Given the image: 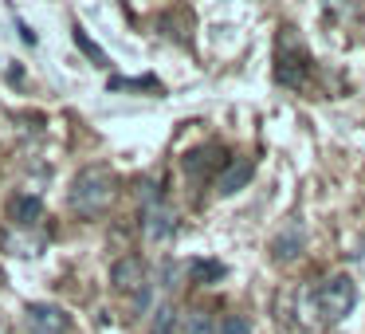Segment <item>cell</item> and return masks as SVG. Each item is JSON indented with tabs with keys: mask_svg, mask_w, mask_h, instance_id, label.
<instances>
[{
	"mask_svg": "<svg viewBox=\"0 0 365 334\" xmlns=\"http://www.w3.org/2000/svg\"><path fill=\"white\" fill-rule=\"evenodd\" d=\"M114 201V173L106 166H87L71 181V208L79 216H98Z\"/></svg>",
	"mask_w": 365,
	"mask_h": 334,
	"instance_id": "1",
	"label": "cell"
},
{
	"mask_svg": "<svg viewBox=\"0 0 365 334\" xmlns=\"http://www.w3.org/2000/svg\"><path fill=\"white\" fill-rule=\"evenodd\" d=\"M142 232L150 244H165L177 236V213L169 205H150L142 208Z\"/></svg>",
	"mask_w": 365,
	"mask_h": 334,
	"instance_id": "5",
	"label": "cell"
},
{
	"mask_svg": "<svg viewBox=\"0 0 365 334\" xmlns=\"http://www.w3.org/2000/svg\"><path fill=\"white\" fill-rule=\"evenodd\" d=\"M20 36H24V44H32V48H36V32L28 24H20Z\"/></svg>",
	"mask_w": 365,
	"mask_h": 334,
	"instance_id": "17",
	"label": "cell"
},
{
	"mask_svg": "<svg viewBox=\"0 0 365 334\" xmlns=\"http://www.w3.org/2000/svg\"><path fill=\"white\" fill-rule=\"evenodd\" d=\"M75 44H79V48H83V56H87L91 64H98V67H106V64H110V59H106V51L98 48V44L91 40V36L83 32V28H75Z\"/></svg>",
	"mask_w": 365,
	"mask_h": 334,
	"instance_id": "15",
	"label": "cell"
},
{
	"mask_svg": "<svg viewBox=\"0 0 365 334\" xmlns=\"http://www.w3.org/2000/svg\"><path fill=\"white\" fill-rule=\"evenodd\" d=\"M354 303H357V283L349 275H330L318 287V310H322V318H330V323H341V318L354 310Z\"/></svg>",
	"mask_w": 365,
	"mask_h": 334,
	"instance_id": "2",
	"label": "cell"
},
{
	"mask_svg": "<svg viewBox=\"0 0 365 334\" xmlns=\"http://www.w3.org/2000/svg\"><path fill=\"white\" fill-rule=\"evenodd\" d=\"M189 275H192V283H216V279H224V263H216V260H192L189 263Z\"/></svg>",
	"mask_w": 365,
	"mask_h": 334,
	"instance_id": "13",
	"label": "cell"
},
{
	"mask_svg": "<svg viewBox=\"0 0 365 334\" xmlns=\"http://www.w3.org/2000/svg\"><path fill=\"white\" fill-rule=\"evenodd\" d=\"M216 334H252V323H247L244 315H224L220 326H216Z\"/></svg>",
	"mask_w": 365,
	"mask_h": 334,
	"instance_id": "16",
	"label": "cell"
},
{
	"mask_svg": "<svg viewBox=\"0 0 365 334\" xmlns=\"http://www.w3.org/2000/svg\"><path fill=\"white\" fill-rule=\"evenodd\" d=\"M252 177H255V161L252 158H236V161H228V166L220 169V177H216V193H220V197H232V193H240Z\"/></svg>",
	"mask_w": 365,
	"mask_h": 334,
	"instance_id": "8",
	"label": "cell"
},
{
	"mask_svg": "<svg viewBox=\"0 0 365 334\" xmlns=\"http://www.w3.org/2000/svg\"><path fill=\"white\" fill-rule=\"evenodd\" d=\"M181 334H216V323L208 310H189L181 318Z\"/></svg>",
	"mask_w": 365,
	"mask_h": 334,
	"instance_id": "14",
	"label": "cell"
},
{
	"mask_svg": "<svg viewBox=\"0 0 365 334\" xmlns=\"http://www.w3.org/2000/svg\"><path fill=\"white\" fill-rule=\"evenodd\" d=\"M4 248H9V252L12 255H40V240H36V236H28V232H9V236H4Z\"/></svg>",
	"mask_w": 365,
	"mask_h": 334,
	"instance_id": "11",
	"label": "cell"
},
{
	"mask_svg": "<svg viewBox=\"0 0 365 334\" xmlns=\"http://www.w3.org/2000/svg\"><path fill=\"white\" fill-rule=\"evenodd\" d=\"M110 283L118 287V291H126V295H138L145 287V263L138 260V255H122V260H114Z\"/></svg>",
	"mask_w": 365,
	"mask_h": 334,
	"instance_id": "7",
	"label": "cell"
},
{
	"mask_svg": "<svg viewBox=\"0 0 365 334\" xmlns=\"http://www.w3.org/2000/svg\"><path fill=\"white\" fill-rule=\"evenodd\" d=\"M275 79L287 83V87H299L307 79V56L302 48L291 51V36H283V48H279V64H275Z\"/></svg>",
	"mask_w": 365,
	"mask_h": 334,
	"instance_id": "6",
	"label": "cell"
},
{
	"mask_svg": "<svg viewBox=\"0 0 365 334\" xmlns=\"http://www.w3.org/2000/svg\"><path fill=\"white\" fill-rule=\"evenodd\" d=\"M220 166H224L220 146H205V150H192L189 158H185V173H192V177L208 173V169H220Z\"/></svg>",
	"mask_w": 365,
	"mask_h": 334,
	"instance_id": "10",
	"label": "cell"
},
{
	"mask_svg": "<svg viewBox=\"0 0 365 334\" xmlns=\"http://www.w3.org/2000/svg\"><path fill=\"white\" fill-rule=\"evenodd\" d=\"M40 216H43V201L32 197V193H20V197L9 201V221L16 224L20 232H28L36 221H40Z\"/></svg>",
	"mask_w": 365,
	"mask_h": 334,
	"instance_id": "9",
	"label": "cell"
},
{
	"mask_svg": "<svg viewBox=\"0 0 365 334\" xmlns=\"http://www.w3.org/2000/svg\"><path fill=\"white\" fill-rule=\"evenodd\" d=\"M24 326L32 334H67V315L56 303H28Z\"/></svg>",
	"mask_w": 365,
	"mask_h": 334,
	"instance_id": "4",
	"label": "cell"
},
{
	"mask_svg": "<svg viewBox=\"0 0 365 334\" xmlns=\"http://www.w3.org/2000/svg\"><path fill=\"white\" fill-rule=\"evenodd\" d=\"M302 244H307V228H302L299 216H291V221L271 236V260L275 263H294L302 255Z\"/></svg>",
	"mask_w": 365,
	"mask_h": 334,
	"instance_id": "3",
	"label": "cell"
},
{
	"mask_svg": "<svg viewBox=\"0 0 365 334\" xmlns=\"http://www.w3.org/2000/svg\"><path fill=\"white\" fill-rule=\"evenodd\" d=\"M173 330H177V310L169 303L153 307L150 310V334H173Z\"/></svg>",
	"mask_w": 365,
	"mask_h": 334,
	"instance_id": "12",
	"label": "cell"
}]
</instances>
